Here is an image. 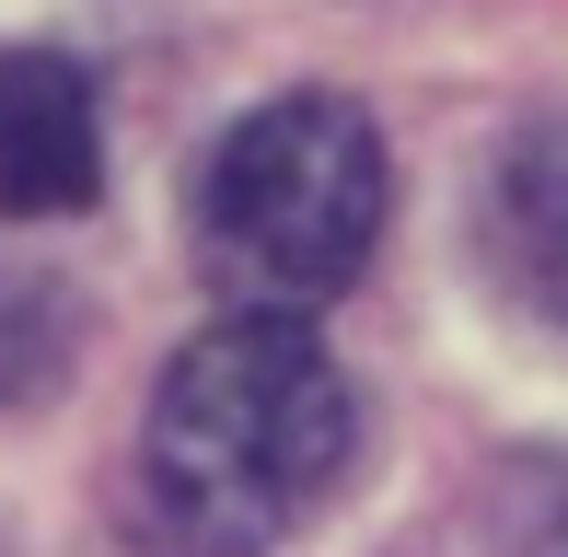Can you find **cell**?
I'll list each match as a JSON object with an SVG mask.
<instances>
[{
  "label": "cell",
  "mask_w": 568,
  "mask_h": 557,
  "mask_svg": "<svg viewBox=\"0 0 568 557\" xmlns=\"http://www.w3.org/2000/svg\"><path fill=\"white\" fill-rule=\"evenodd\" d=\"M348 465V384L325 337L244 302L174 348L140 418V523L163 557H267Z\"/></svg>",
  "instance_id": "1"
},
{
  "label": "cell",
  "mask_w": 568,
  "mask_h": 557,
  "mask_svg": "<svg viewBox=\"0 0 568 557\" xmlns=\"http://www.w3.org/2000/svg\"><path fill=\"white\" fill-rule=\"evenodd\" d=\"M383 129L348 93H278L197 163V256L232 302H337L383 244Z\"/></svg>",
  "instance_id": "2"
},
{
  "label": "cell",
  "mask_w": 568,
  "mask_h": 557,
  "mask_svg": "<svg viewBox=\"0 0 568 557\" xmlns=\"http://www.w3.org/2000/svg\"><path fill=\"white\" fill-rule=\"evenodd\" d=\"M105 198V105L82 59L0 47V221H70Z\"/></svg>",
  "instance_id": "3"
},
{
  "label": "cell",
  "mask_w": 568,
  "mask_h": 557,
  "mask_svg": "<svg viewBox=\"0 0 568 557\" xmlns=\"http://www.w3.org/2000/svg\"><path fill=\"white\" fill-rule=\"evenodd\" d=\"M476 256L534 325L568 337V117H534L476 174Z\"/></svg>",
  "instance_id": "4"
}]
</instances>
